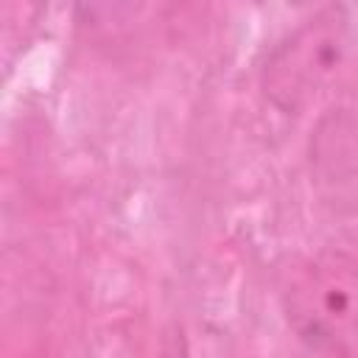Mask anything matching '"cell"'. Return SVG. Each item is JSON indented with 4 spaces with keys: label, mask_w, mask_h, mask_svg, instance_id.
I'll return each instance as SVG.
<instances>
[{
    "label": "cell",
    "mask_w": 358,
    "mask_h": 358,
    "mask_svg": "<svg viewBox=\"0 0 358 358\" xmlns=\"http://www.w3.org/2000/svg\"><path fill=\"white\" fill-rule=\"evenodd\" d=\"M355 48L344 6H324L294 25L266 56L260 90L285 115L310 109L347 70Z\"/></svg>",
    "instance_id": "1"
},
{
    "label": "cell",
    "mask_w": 358,
    "mask_h": 358,
    "mask_svg": "<svg viewBox=\"0 0 358 358\" xmlns=\"http://www.w3.org/2000/svg\"><path fill=\"white\" fill-rule=\"evenodd\" d=\"M291 333L322 358L358 350V260L344 249H319L291 268L282 288Z\"/></svg>",
    "instance_id": "2"
}]
</instances>
